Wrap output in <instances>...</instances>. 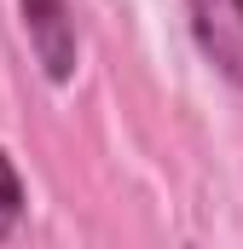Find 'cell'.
<instances>
[{
    "label": "cell",
    "instance_id": "cell-1",
    "mask_svg": "<svg viewBox=\"0 0 243 249\" xmlns=\"http://www.w3.org/2000/svg\"><path fill=\"white\" fill-rule=\"evenodd\" d=\"M197 53L243 93V0H185Z\"/></svg>",
    "mask_w": 243,
    "mask_h": 249
},
{
    "label": "cell",
    "instance_id": "cell-2",
    "mask_svg": "<svg viewBox=\"0 0 243 249\" xmlns=\"http://www.w3.org/2000/svg\"><path fill=\"white\" fill-rule=\"evenodd\" d=\"M23 12V35L35 47V64L47 70V81H69L75 75V18L69 0H17Z\"/></svg>",
    "mask_w": 243,
    "mask_h": 249
},
{
    "label": "cell",
    "instance_id": "cell-3",
    "mask_svg": "<svg viewBox=\"0 0 243 249\" xmlns=\"http://www.w3.org/2000/svg\"><path fill=\"white\" fill-rule=\"evenodd\" d=\"M23 209H29V197H23V174H17V162L6 157V145H0V244L17 232Z\"/></svg>",
    "mask_w": 243,
    "mask_h": 249
}]
</instances>
